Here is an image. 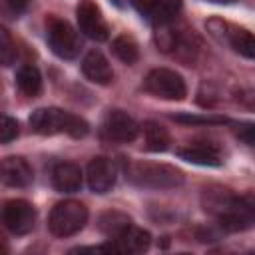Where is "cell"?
Wrapping results in <instances>:
<instances>
[{
    "mask_svg": "<svg viewBox=\"0 0 255 255\" xmlns=\"http://www.w3.org/2000/svg\"><path fill=\"white\" fill-rule=\"evenodd\" d=\"M203 209L223 231H245L255 225V193H233L227 187L203 191Z\"/></svg>",
    "mask_w": 255,
    "mask_h": 255,
    "instance_id": "obj_1",
    "label": "cell"
},
{
    "mask_svg": "<svg viewBox=\"0 0 255 255\" xmlns=\"http://www.w3.org/2000/svg\"><path fill=\"white\" fill-rule=\"evenodd\" d=\"M32 131L40 135H58L66 133L70 137H84L90 131V126L84 118L60 110V108H40L30 116Z\"/></svg>",
    "mask_w": 255,
    "mask_h": 255,
    "instance_id": "obj_2",
    "label": "cell"
},
{
    "mask_svg": "<svg viewBox=\"0 0 255 255\" xmlns=\"http://www.w3.org/2000/svg\"><path fill=\"white\" fill-rule=\"evenodd\" d=\"M126 177L129 183L145 189H173L183 183V173L177 167L155 161H129Z\"/></svg>",
    "mask_w": 255,
    "mask_h": 255,
    "instance_id": "obj_3",
    "label": "cell"
},
{
    "mask_svg": "<svg viewBox=\"0 0 255 255\" xmlns=\"http://www.w3.org/2000/svg\"><path fill=\"white\" fill-rule=\"evenodd\" d=\"M88 223V207L76 199L56 203L48 215V229L56 237H70L84 229Z\"/></svg>",
    "mask_w": 255,
    "mask_h": 255,
    "instance_id": "obj_4",
    "label": "cell"
},
{
    "mask_svg": "<svg viewBox=\"0 0 255 255\" xmlns=\"http://www.w3.org/2000/svg\"><path fill=\"white\" fill-rule=\"evenodd\" d=\"M46 40L52 52L62 60H74L82 50L80 32L60 16H48L46 20Z\"/></svg>",
    "mask_w": 255,
    "mask_h": 255,
    "instance_id": "obj_5",
    "label": "cell"
},
{
    "mask_svg": "<svg viewBox=\"0 0 255 255\" xmlns=\"http://www.w3.org/2000/svg\"><path fill=\"white\" fill-rule=\"evenodd\" d=\"M143 88L147 94L161 98V100H169V102H179L187 96L185 80L181 78V74H177L175 70H169V68L149 70L143 80Z\"/></svg>",
    "mask_w": 255,
    "mask_h": 255,
    "instance_id": "obj_6",
    "label": "cell"
},
{
    "mask_svg": "<svg viewBox=\"0 0 255 255\" xmlns=\"http://www.w3.org/2000/svg\"><path fill=\"white\" fill-rule=\"evenodd\" d=\"M207 30L213 38H217L221 44H227L239 56L255 60V34H251L249 30L217 18L207 22Z\"/></svg>",
    "mask_w": 255,
    "mask_h": 255,
    "instance_id": "obj_7",
    "label": "cell"
},
{
    "mask_svg": "<svg viewBox=\"0 0 255 255\" xmlns=\"http://www.w3.org/2000/svg\"><path fill=\"white\" fill-rule=\"evenodd\" d=\"M102 137L106 141H112V143H129L133 141L139 131H141V126L124 110H110L102 122Z\"/></svg>",
    "mask_w": 255,
    "mask_h": 255,
    "instance_id": "obj_8",
    "label": "cell"
},
{
    "mask_svg": "<svg viewBox=\"0 0 255 255\" xmlns=\"http://www.w3.org/2000/svg\"><path fill=\"white\" fill-rule=\"evenodd\" d=\"M2 223L12 235H26L34 229L36 209L26 199H8L2 207Z\"/></svg>",
    "mask_w": 255,
    "mask_h": 255,
    "instance_id": "obj_9",
    "label": "cell"
},
{
    "mask_svg": "<svg viewBox=\"0 0 255 255\" xmlns=\"http://www.w3.org/2000/svg\"><path fill=\"white\" fill-rule=\"evenodd\" d=\"M76 18H78V28L84 36L96 42H104L110 38V26L100 6L94 0H82L76 8Z\"/></svg>",
    "mask_w": 255,
    "mask_h": 255,
    "instance_id": "obj_10",
    "label": "cell"
},
{
    "mask_svg": "<svg viewBox=\"0 0 255 255\" xmlns=\"http://www.w3.org/2000/svg\"><path fill=\"white\" fill-rule=\"evenodd\" d=\"M116 179H118V169L110 157H94L88 163L86 181L94 193H100V195L108 193L116 185Z\"/></svg>",
    "mask_w": 255,
    "mask_h": 255,
    "instance_id": "obj_11",
    "label": "cell"
},
{
    "mask_svg": "<svg viewBox=\"0 0 255 255\" xmlns=\"http://www.w3.org/2000/svg\"><path fill=\"white\" fill-rule=\"evenodd\" d=\"M177 155L181 159H185L189 163H197V165H221L223 163V155H221L219 147L209 141L185 143V145L177 147Z\"/></svg>",
    "mask_w": 255,
    "mask_h": 255,
    "instance_id": "obj_12",
    "label": "cell"
},
{
    "mask_svg": "<svg viewBox=\"0 0 255 255\" xmlns=\"http://www.w3.org/2000/svg\"><path fill=\"white\" fill-rule=\"evenodd\" d=\"M34 179V171L24 157L10 155L2 161V183L8 187H28Z\"/></svg>",
    "mask_w": 255,
    "mask_h": 255,
    "instance_id": "obj_13",
    "label": "cell"
},
{
    "mask_svg": "<svg viewBox=\"0 0 255 255\" xmlns=\"http://www.w3.org/2000/svg\"><path fill=\"white\" fill-rule=\"evenodd\" d=\"M82 181H84V173H82V167L78 163L60 161L52 169V185L60 193H76V191H80Z\"/></svg>",
    "mask_w": 255,
    "mask_h": 255,
    "instance_id": "obj_14",
    "label": "cell"
},
{
    "mask_svg": "<svg viewBox=\"0 0 255 255\" xmlns=\"http://www.w3.org/2000/svg\"><path fill=\"white\" fill-rule=\"evenodd\" d=\"M82 72L90 82L100 84V86H108V84L114 82V70H112L108 58L100 50H92L84 56Z\"/></svg>",
    "mask_w": 255,
    "mask_h": 255,
    "instance_id": "obj_15",
    "label": "cell"
},
{
    "mask_svg": "<svg viewBox=\"0 0 255 255\" xmlns=\"http://www.w3.org/2000/svg\"><path fill=\"white\" fill-rule=\"evenodd\" d=\"M112 243L116 247V253H143L151 245V235H149V231L135 227L131 223L122 235L112 239Z\"/></svg>",
    "mask_w": 255,
    "mask_h": 255,
    "instance_id": "obj_16",
    "label": "cell"
},
{
    "mask_svg": "<svg viewBox=\"0 0 255 255\" xmlns=\"http://www.w3.org/2000/svg\"><path fill=\"white\" fill-rule=\"evenodd\" d=\"M16 86L24 96L36 98L42 92V74H40V70L32 64L20 66L18 72H16Z\"/></svg>",
    "mask_w": 255,
    "mask_h": 255,
    "instance_id": "obj_17",
    "label": "cell"
},
{
    "mask_svg": "<svg viewBox=\"0 0 255 255\" xmlns=\"http://www.w3.org/2000/svg\"><path fill=\"white\" fill-rule=\"evenodd\" d=\"M141 133H143V143L147 151H165L171 143L169 131L157 122H145L141 126Z\"/></svg>",
    "mask_w": 255,
    "mask_h": 255,
    "instance_id": "obj_18",
    "label": "cell"
},
{
    "mask_svg": "<svg viewBox=\"0 0 255 255\" xmlns=\"http://www.w3.org/2000/svg\"><path fill=\"white\" fill-rule=\"evenodd\" d=\"M131 225V219L122 213V211H106L100 215L98 219V227L100 231L108 237V239H116L118 235H122L128 227Z\"/></svg>",
    "mask_w": 255,
    "mask_h": 255,
    "instance_id": "obj_19",
    "label": "cell"
},
{
    "mask_svg": "<svg viewBox=\"0 0 255 255\" xmlns=\"http://www.w3.org/2000/svg\"><path fill=\"white\" fill-rule=\"evenodd\" d=\"M112 50H114L116 58H118L120 62L128 64V66L135 64V62H137V58H139V48H137V42H135L131 36H128V34L118 36V38L112 42Z\"/></svg>",
    "mask_w": 255,
    "mask_h": 255,
    "instance_id": "obj_20",
    "label": "cell"
},
{
    "mask_svg": "<svg viewBox=\"0 0 255 255\" xmlns=\"http://www.w3.org/2000/svg\"><path fill=\"white\" fill-rule=\"evenodd\" d=\"M0 54H2V64L4 66H12L16 60V46L8 34L6 28L0 30Z\"/></svg>",
    "mask_w": 255,
    "mask_h": 255,
    "instance_id": "obj_21",
    "label": "cell"
},
{
    "mask_svg": "<svg viewBox=\"0 0 255 255\" xmlns=\"http://www.w3.org/2000/svg\"><path fill=\"white\" fill-rule=\"evenodd\" d=\"M20 133V126L14 118L4 116L2 118V143H10L12 139H16Z\"/></svg>",
    "mask_w": 255,
    "mask_h": 255,
    "instance_id": "obj_22",
    "label": "cell"
},
{
    "mask_svg": "<svg viewBox=\"0 0 255 255\" xmlns=\"http://www.w3.org/2000/svg\"><path fill=\"white\" fill-rule=\"evenodd\" d=\"M235 135H237L243 143H247L249 147L255 149V124H239V126L235 128Z\"/></svg>",
    "mask_w": 255,
    "mask_h": 255,
    "instance_id": "obj_23",
    "label": "cell"
},
{
    "mask_svg": "<svg viewBox=\"0 0 255 255\" xmlns=\"http://www.w3.org/2000/svg\"><path fill=\"white\" fill-rule=\"evenodd\" d=\"M129 4H131L141 16L151 18L153 12H155V8H157V4H159V0H129Z\"/></svg>",
    "mask_w": 255,
    "mask_h": 255,
    "instance_id": "obj_24",
    "label": "cell"
},
{
    "mask_svg": "<svg viewBox=\"0 0 255 255\" xmlns=\"http://www.w3.org/2000/svg\"><path fill=\"white\" fill-rule=\"evenodd\" d=\"M175 120L185 122V124H197V122H203V124H225L227 122L225 118H195V116H177Z\"/></svg>",
    "mask_w": 255,
    "mask_h": 255,
    "instance_id": "obj_25",
    "label": "cell"
},
{
    "mask_svg": "<svg viewBox=\"0 0 255 255\" xmlns=\"http://www.w3.org/2000/svg\"><path fill=\"white\" fill-rule=\"evenodd\" d=\"M28 2H30V0H4V6H6L12 14L18 16V14H22V12L28 8Z\"/></svg>",
    "mask_w": 255,
    "mask_h": 255,
    "instance_id": "obj_26",
    "label": "cell"
},
{
    "mask_svg": "<svg viewBox=\"0 0 255 255\" xmlns=\"http://www.w3.org/2000/svg\"><path fill=\"white\" fill-rule=\"evenodd\" d=\"M207 2H215V4H229L233 0H207Z\"/></svg>",
    "mask_w": 255,
    "mask_h": 255,
    "instance_id": "obj_27",
    "label": "cell"
},
{
    "mask_svg": "<svg viewBox=\"0 0 255 255\" xmlns=\"http://www.w3.org/2000/svg\"><path fill=\"white\" fill-rule=\"evenodd\" d=\"M114 4H118V6H122V0H112Z\"/></svg>",
    "mask_w": 255,
    "mask_h": 255,
    "instance_id": "obj_28",
    "label": "cell"
}]
</instances>
